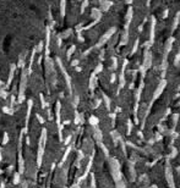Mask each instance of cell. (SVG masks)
<instances>
[{
	"label": "cell",
	"mask_w": 180,
	"mask_h": 188,
	"mask_svg": "<svg viewBox=\"0 0 180 188\" xmlns=\"http://www.w3.org/2000/svg\"><path fill=\"white\" fill-rule=\"evenodd\" d=\"M174 40H175V38H174V37H170V38H168V40L165 42V58H167V54L170 51V49H172V47H173Z\"/></svg>",
	"instance_id": "6da1fadb"
},
{
	"label": "cell",
	"mask_w": 180,
	"mask_h": 188,
	"mask_svg": "<svg viewBox=\"0 0 180 188\" xmlns=\"http://www.w3.org/2000/svg\"><path fill=\"white\" fill-rule=\"evenodd\" d=\"M154 26H156V20H154V17H152V20H151V32H149V43H153V39H154Z\"/></svg>",
	"instance_id": "7a4b0ae2"
},
{
	"label": "cell",
	"mask_w": 180,
	"mask_h": 188,
	"mask_svg": "<svg viewBox=\"0 0 180 188\" xmlns=\"http://www.w3.org/2000/svg\"><path fill=\"white\" fill-rule=\"evenodd\" d=\"M179 21H180V12H178L177 15H175V18H174V21H173V31H175L177 30V27H178V25H179Z\"/></svg>",
	"instance_id": "3957f363"
},
{
	"label": "cell",
	"mask_w": 180,
	"mask_h": 188,
	"mask_svg": "<svg viewBox=\"0 0 180 188\" xmlns=\"http://www.w3.org/2000/svg\"><path fill=\"white\" fill-rule=\"evenodd\" d=\"M137 45H139V39L136 40V43H135V45H134V48H132V50H131V53H132V54L136 51V49H137Z\"/></svg>",
	"instance_id": "277c9868"
},
{
	"label": "cell",
	"mask_w": 180,
	"mask_h": 188,
	"mask_svg": "<svg viewBox=\"0 0 180 188\" xmlns=\"http://www.w3.org/2000/svg\"><path fill=\"white\" fill-rule=\"evenodd\" d=\"M163 17H164V18H165V17H168V10H165V11H164V15H163Z\"/></svg>",
	"instance_id": "5b68a950"
},
{
	"label": "cell",
	"mask_w": 180,
	"mask_h": 188,
	"mask_svg": "<svg viewBox=\"0 0 180 188\" xmlns=\"http://www.w3.org/2000/svg\"><path fill=\"white\" fill-rule=\"evenodd\" d=\"M126 1V4H131L132 2V0H125Z\"/></svg>",
	"instance_id": "8992f818"
}]
</instances>
